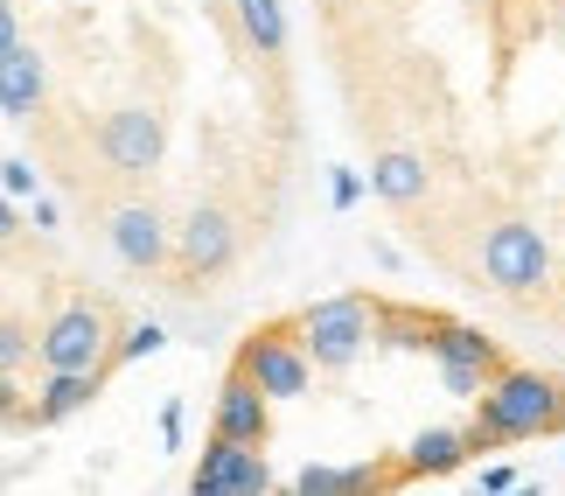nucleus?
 <instances>
[{
  "mask_svg": "<svg viewBox=\"0 0 565 496\" xmlns=\"http://www.w3.org/2000/svg\"><path fill=\"white\" fill-rule=\"evenodd\" d=\"M461 434H468V447L565 434V392L545 371H516V363H503V371L475 392V426H461Z\"/></svg>",
  "mask_w": 565,
  "mask_h": 496,
  "instance_id": "1",
  "label": "nucleus"
},
{
  "mask_svg": "<svg viewBox=\"0 0 565 496\" xmlns=\"http://www.w3.org/2000/svg\"><path fill=\"white\" fill-rule=\"evenodd\" d=\"M294 336L308 350L315 371H350L363 357V342L377 336V300L371 294H329V300H308L294 315Z\"/></svg>",
  "mask_w": 565,
  "mask_h": 496,
  "instance_id": "2",
  "label": "nucleus"
},
{
  "mask_svg": "<svg viewBox=\"0 0 565 496\" xmlns=\"http://www.w3.org/2000/svg\"><path fill=\"white\" fill-rule=\"evenodd\" d=\"M42 371H113V315L98 300H71L35 336Z\"/></svg>",
  "mask_w": 565,
  "mask_h": 496,
  "instance_id": "3",
  "label": "nucleus"
},
{
  "mask_svg": "<svg viewBox=\"0 0 565 496\" xmlns=\"http://www.w3.org/2000/svg\"><path fill=\"white\" fill-rule=\"evenodd\" d=\"M237 371H245L266 399H300L308 392L315 363H308V350H300V336H294V315L266 321V329H252L245 342H237Z\"/></svg>",
  "mask_w": 565,
  "mask_h": 496,
  "instance_id": "4",
  "label": "nucleus"
},
{
  "mask_svg": "<svg viewBox=\"0 0 565 496\" xmlns=\"http://www.w3.org/2000/svg\"><path fill=\"white\" fill-rule=\"evenodd\" d=\"M482 273H489V287H503V294H531V287H545V273H552V252H545V231L537 224H495L489 239H482Z\"/></svg>",
  "mask_w": 565,
  "mask_h": 496,
  "instance_id": "5",
  "label": "nucleus"
},
{
  "mask_svg": "<svg viewBox=\"0 0 565 496\" xmlns=\"http://www.w3.org/2000/svg\"><path fill=\"white\" fill-rule=\"evenodd\" d=\"M98 155H105V168H113V176H154L161 155H168L161 113H147V105H119V113H105Z\"/></svg>",
  "mask_w": 565,
  "mask_h": 496,
  "instance_id": "6",
  "label": "nucleus"
},
{
  "mask_svg": "<svg viewBox=\"0 0 565 496\" xmlns=\"http://www.w3.org/2000/svg\"><path fill=\"white\" fill-rule=\"evenodd\" d=\"M168 258H175L182 287H203V279L231 273V258H237V224H231L216 203H203V210H195V218L175 231V239H168Z\"/></svg>",
  "mask_w": 565,
  "mask_h": 496,
  "instance_id": "7",
  "label": "nucleus"
},
{
  "mask_svg": "<svg viewBox=\"0 0 565 496\" xmlns=\"http://www.w3.org/2000/svg\"><path fill=\"white\" fill-rule=\"evenodd\" d=\"M433 363H440V384H447L454 399H475L495 371H503V350H495L475 321H454L447 315V329L433 336Z\"/></svg>",
  "mask_w": 565,
  "mask_h": 496,
  "instance_id": "8",
  "label": "nucleus"
},
{
  "mask_svg": "<svg viewBox=\"0 0 565 496\" xmlns=\"http://www.w3.org/2000/svg\"><path fill=\"white\" fill-rule=\"evenodd\" d=\"M189 489H195V496H258V489H273L266 447L231 441V434H210V447H203V462H195Z\"/></svg>",
  "mask_w": 565,
  "mask_h": 496,
  "instance_id": "9",
  "label": "nucleus"
},
{
  "mask_svg": "<svg viewBox=\"0 0 565 496\" xmlns=\"http://www.w3.org/2000/svg\"><path fill=\"white\" fill-rule=\"evenodd\" d=\"M105 239H113V252L134 273H161L168 266V224H161L154 203H119L113 224H105Z\"/></svg>",
  "mask_w": 565,
  "mask_h": 496,
  "instance_id": "10",
  "label": "nucleus"
},
{
  "mask_svg": "<svg viewBox=\"0 0 565 496\" xmlns=\"http://www.w3.org/2000/svg\"><path fill=\"white\" fill-rule=\"evenodd\" d=\"M216 434H231V441H252V447H266L273 441V399L258 392V384L231 363V378L216 384Z\"/></svg>",
  "mask_w": 565,
  "mask_h": 496,
  "instance_id": "11",
  "label": "nucleus"
},
{
  "mask_svg": "<svg viewBox=\"0 0 565 496\" xmlns=\"http://www.w3.org/2000/svg\"><path fill=\"white\" fill-rule=\"evenodd\" d=\"M42 98H50V63H42V50H29V42L0 50V113H8V119H35Z\"/></svg>",
  "mask_w": 565,
  "mask_h": 496,
  "instance_id": "12",
  "label": "nucleus"
},
{
  "mask_svg": "<svg viewBox=\"0 0 565 496\" xmlns=\"http://www.w3.org/2000/svg\"><path fill=\"white\" fill-rule=\"evenodd\" d=\"M105 378H113V371H50V378H42V392L29 399V426H63V420H77L84 405L105 392Z\"/></svg>",
  "mask_w": 565,
  "mask_h": 496,
  "instance_id": "13",
  "label": "nucleus"
},
{
  "mask_svg": "<svg viewBox=\"0 0 565 496\" xmlns=\"http://www.w3.org/2000/svg\"><path fill=\"white\" fill-rule=\"evenodd\" d=\"M468 455H475V447H468V434H461V426H426V434L405 447V462H398V483H419V476H454V468H461Z\"/></svg>",
  "mask_w": 565,
  "mask_h": 496,
  "instance_id": "14",
  "label": "nucleus"
},
{
  "mask_svg": "<svg viewBox=\"0 0 565 496\" xmlns=\"http://www.w3.org/2000/svg\"><path fill=\"white\" fill-rule=\"evenodd\" d=\"M371 189H377L391 210H412V203L433 189V168L412 155V147H384V155L371 161Z\"/></svg>",
  "mask_w": 565,
  "mask_h": 496,
  "instance_id": "15",
  "label": "nucleus"
},
{
  "mask_svg": "<svg viewBox=\"0 0 565 496\" xmlns=\"http://www.w3.org/2000/svg\"><path fill=\"white\" fill-rule=\"evenodd\" d=\"M231 14L258 56H287V8L279 0H231Z\"/></svg>",
  "mask_w": 565,
  "mask_h": 496,
  "instance_id": "16",
  "label": "nucleus"
},
{
  "mask_svg": "<svg viewBox=\"0 0 565 496\" xmlns=\"http://www.w3.org/2000/svg\"><path fill=\"white\" fill-rule=\"evenodd\" d=\"M398 468H300L294 489L300 496H356V489H391Z\"/></svg>",
  "mask_w": 565,
  "mask_h": 496,
  "instance_id": "17",
  "label": "nucleus"
},
{
  "mask_svg": "<svg viewBox=\"0 0 565 496\" xmlns=\"http://www.w3.org/2000/svg\"><path fill=\"white\" fill-rule=\"evenodd\" d=\"M377 329L391 342H405V350H433V336L447 329V315H433V308H384V300H377Z\"/></svg>",
  "mask_w": 565,
  "mask_h": 496,
  "instance_id": "18",
  "label": "nucleus"
},
{
  "mask_svg": "<svg viewBox=\"0 0 565 496\" xmlns=\"http://www.w3.org/2000/svg\"><path fill=\"white\" fill-rule=\"evenodd\" d=\"M35 357V329L14 315H0V371H21V363Z\"/></svg>",
  "mask_w": 565,
  "mask_h": 496,
  "instance_id": "19",
  "label": "nucleus"
},
{
  "mask_svg": "<svg viewBox=\"0 0 565 496\" xmlns=\"http://www.w3.org/2000/svg\"><path fill=\"white\" fill-rule=\"evenodd\" d=\"M161 342H168V329H154V321H140V329H126V336L113 342V371H119V363H140V357H154Z\"/></svg>",
  "mask_w": 565,
  "mask_h": 496,
  "instance_id": "20",
  "label": "nucleus"
},
{
  "mask_svg": "<svg viewBox=\"0 0 565 496\" xmlns=\"http://www.w3.org/2000/svg\"><path fill=\"white\" fill-rule=\"evenodd\" d=\"M0 426H29V392L14 384V371H0Z\"/></svg>",
  "mask_w": 565,
  "mask_h": 496,
  "instance_id": "21",
  "label": "nucleus"
},
{
  "mask_svg": "<svg viewBox=\"0 0 565 496\" xmlns=\"http://www.w3.org/2000/svg\"><path fill=\"white\" fill-rule=\"evenodd\" d=\"M0 189H8V197H35V168L29 161H0Z\"/></svg>",
  "mask_w": 565,
  "mask_h": 496,
  "instance_id": "22",
  "label": "nucleus"
},
{
  "mask_svg": "<svg viewBox=\"0 0 565 496\" xmlns=\"http://www.w3.org/2000/svg\"><path fill=\"white\" fill-rule=\"evenodd\" d=\"M329 197H335V210H350V203L363 197V182L350 176V168H335V189H329Z\"/></svg>",
  "mask_w": 565,
  "mask_h": 496,
  "instance_id": "23",
  "label": "nucleus"
},
{
  "mask_svg": "<svg viewBox=\"0 0 565 496\" xmlns=\"http://www.w3.org/2000/svg\"><path fill=\"white\" fill-rule=\"evenodd\" d=\"M21 42V14H14V0H0V50H14Z\"/></svg>",
  "mask_w": 565,
  "mask_h": 496,
  "instance_id": "24",
  "label": "nucleus"
},
{
  "mask_svg": "<svg viewBox=\"0 0 565 496\" xmlns=\"http://www.w3.org/2000/svg\"><path fill=\"white\" fill-rule=\"evenodd\" d=\"M14 231H21V210H14L8 197H0V245H8V239H14Z\"/></svg>",
  "mask_w": 565,
  "mask_h": 496,
  "instance_id": "25",
  "label": "nucleus"
},
{
  "mask_svg": "<svg viewBox=\"0 0 565 496\" xmlns=\"http://www.w3.org/2000/svg\"><path fill=\"white\" fill-rule=\"evenodd\" d=\"M161 434H168V447H182V405H168V413H161Z\"/></svg>",
  "mask_w": 565,
  "mask_h": 496,
  "instance_id": "26",
  "label": "nucleus"
},
{
  "mask_svg": "<svg viewBox=\"0 0 565 496\" xmlns=\"http://www.w3.org/2000/svg\"><path fill=\"white\" fill-rule=\"evenodd\" d=\"M558 35H565V21H558Z\"/></svg>",
  "mask_w": 565,
  "mask_h": 496,
  "instance_id": "27",
  "label": "nucleus"
}]
</instances>
